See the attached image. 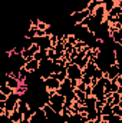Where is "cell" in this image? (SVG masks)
Listing matches in <instances>:
<instances>
[{
  "label": "cell",
  "mask_w": 122,
  "mask_h": 123,
  "mask_svg": "<svg viewBox=\"0 0 122 123\" xmlns=\"http://www.w3.org/2000/svg\"><path fill=\"white\" fill-rule=\"evenodd\" d=\"M47 94H49V99H47V105L50 106V109L61 115L62 110H63V103H65V97L58 94L56 90H47Z\"/></svg>",
  "instance_id": "cell-1"
},
{
  "label": "cell",
  "mask_w": 122,
  "mask_h": 123,
  "mask_svg": "<svg viewBox=\"0 0 122 123\" xmlns=\"http://www.w3.org/2000/svg\"><path fill=\"white\" fill-rule=\"evenodd\" d=\"M66 77L70 80H81L82 79V69L78 64L68 63L66 66Z\"/></svg>",
  "instance_id": "cell-2"
},
{
  "label": "cell",
  "mask_w": 122,
  "mask_h": 123,
  "mask_svg": "<svg viewBox=\"0 0 122 123\" xmlns=\"http://www.w3.org/2000/svg\"><path fill=\"white\" fill-rule=\"evenodd\" d=\"M19 99H20V94H17L16 92H13L6 97V100H4V113L6 115L12 113L16 109V103L19 102Z\"/></svg>",
  "instance_id": "cell-3"
},
{
  "label": "cell",
  "mask_w": 122,
  "mask_h": 123,
  "mask_svg": "<svg viewBox=\"0 0 122 123\" xmlns=\"http://www.w3.org/2000/svg\"><path fill=\"white\" fill-rule=\"evenodd\" d=\"M33 43H36L39 46L40 50H47L49 47H52V40H50V36H42V37H33L32 39Z\"/></svg>",
  "instance_id": "cell-4"
},
{
  "label": "cell",
  "mask_w": 122,
  "mask_h": 123,
  "mask_svg": "<svg viewBox=\"0 0 122 123\" xmlns=\"http://www.w3.org/2000/svg\"><path fill=\"white\" fill-rule=\"evenodd\" d=\"M75 90L72 86H70V79H65V80H62L61 82V86H59V89L56 90V93L58 94H61V96H63V97H66L69 93H72Z\"/></svg>",
  "instance_id": "cell-5"
},
{
  "label": "cell",
  "mask_w": 122,
  "mask_h": 123,
  "mask_svg": "<svg viewBox=\"0 0 122 123\" xmlns=\"http://www.w3.org/2000/svg\"><path fill=\"white\" fill-rule=\"evenodd\" d=\"M118 74H122V70H121V66H118L116 63H114L112 66H109V69L103 73V76L109 80H114Z\"/></svg>",
  "instance_id": "cell-6"
},
{
  "label": "cell",
  "mask_w": 122,
  "mask_h": 123,
  "mask_svg": "<svg viewBox=\"0 0 122 123\" xmlns=\"http://www.w3.org/2000/svg\"><path fill=\"white\" fill-rule=\"evenodd\" d=\"M43 86L46 87V90H58L59 86H61V82L56 77L50 76V77H47V79L43 80Z\"/></svg>",
  "instance_id": "cell-7"
},
{
  "label": "cell",
  "mask_w": 122,
  "mask_h": 123,
  "mask_svg": "<svg viewBox=\"0 0 122 123\" xmlns=\"http://www.w3.org/2000/svg\"><path fill=\"white\" fill-rule=\"evenodd\" d=\"M29 120H30V123H47V119H46L45 112L42 110V107L34 110V113L32 115V117Z\"/></svg>",
  "instance_id": "cell-8"
},
{
  "label": "cell",
  "mask_w": 122,
  "mask_h": 123,
  "mask_svg": "<svg viewBox=\"0 0 122 123\" xmlns=\"http://www.w3.org/2000/svg\"><path fill=\"white\" fill-rule=\"evenodd\" d=\"M37 50H40L39 46H37L36 43H32L27 49H25V50L22 52V57H23L25 60H26V59H33V55H34Z\"/></svg>",
  "instance_id": "cell-9"
},
{
  "label": "cell",
  "mask_w": 122,
  "mask_h": 123,
  "mask_svg": "<svg viewBox=\"0 0 122 123\" xmlns=\"http://www.w3.org/2000/svg\"><path fill=\"white\" fill-rule=\"evenodd\" d=\"M3 80H4V83L12 89V90H16L19 86H20V82L17 80V79H14V77H12L10 74H4V77H3Z\"/></svg>",
  "instance_id": "cell-10"
},
{
  "label": "cell",
  "mask_w": 122,
  "mask_h": 123,
  "mask_svg": "<svg viewBox=\"0 0 122 123\" xmlns=\"http://www.w3.org/2000/svg\"><path fill=\"white\" fill-rule=\"evenodd\" d=\"M95 69H96V64H95V62L89 60L88 63H86V66L82 69V76L92 77V76H93V72H95Z\"/></svg>",
  "instance_id": "cell-11"
},
{
  "label": "cell",
  "mask_w": 122,
  "mask_h": 123,
  "mask_svg": "<svg viewBox=\"0 0 122 123\" xmlns=\"http://www.w3.org/2000/svg\"><path fill=\"white\" fill-rule=\"evenodd\" d=\"M23 67H25L27 72H36V70H37V67H39V62L34 60V59H26Z\"/></svg>",
  "instance_id": "cell-12"
},
{
  "label": "cell",
  "mask_w": 122,
  "mask_h": 123,
  "mask_svg": "<svg viewBox=\"0 0 122 123\" xmlns=\"http://www.w3.org/2000/svg\"><path fill=\"white\" fill-rule=\"evenodd\" d=\"M92 14H93L95 17H98V19H102V20H105L106 12H105V7H103V4H99V6H96V7H95V10L92 12Z\"/></svg>",
  "instance_id": "cell-13"
},
{
  "label": "cell",
  "mask_w": 122,
  "mask_h": 123,
  "mask_svg": "<svg viewBox=\"0 0 122 123\" xmlns=\"http://www.w3.org/2000/svg\"><path fill=\"white\" fill-rule=\"evenodd\" d=\"M27 109H29V105H27V102H26L25 99H22V97H20V99H19V102L16 103V109H14V110H17L19 113H22V115H23V113H25Z\"/></svg>",
  "instance_id": "cell-14"
},
{
  "label": "cell",
  "mask_w": 122,
  "mask_h": 123,
  "mask_svg": "<svg viewBox=\"0 0 122 123\" xmlns=\"http://www.w3.org/2000/svg\"><path fill=\"white\" fill-rule=\"evenodd\" d=\"M20 119H23V115L19 113L17 110H13L12 113H9V122L10 123H17Z\"/></svg>",
  "instance_id": "cell-15"
},
{
  "label": "cell",
  "mask_w": 122,
  "mask_h": 123,
  "mask_svg": "<svg viewBox=\"0 0 122 123\" xmlns=\"http://www.w3.org/2000/svg\"><path fill=\"white\" fill-rule=\"evenodd\" d=\"M109 36L115 43H122V29L121 30H111Z\"/></svg>",
  "instance_id": "cell-16"
},
{
  "label": "cell",
  "mask_w": 122,
  "mask_h": 123,
  "mask_svg": "<svg viewBox=\"0 0 122 123\" xmlns=\"http://www.w3.org/2000/svg\"><path fill=\"white\" fill-rule=\"evenodd\" d=\"M119 14H122V6H119V4H115L106 16H108V17H116V16H119Z\"/></svg>",
  "instance_id": "cell-17"
},
{
  "label": "cell",
  "mask_w": 122,
  "mask_h": 123,
  "mask_svg": "<svg viewBox=\"0 0 122 123\" xmlns=\"http://www.w3.org/2000/svg\"><path fill=\"white\" fill-rule=\"evenodd\" d=\"M33 59L37 62H42L45 60V59H47V56H46V50H37L34 55H33Z\"/></svg>",
  "instance_id": "cell-18"
},
{
  "label": "cell",
  "mask_w": 122,
  "mask_h": 123,
  "mask_svg": "<svg viewBox=\"0 0 122 123\" xmlns=\"http://www.w3.org/2000/svg\"><path fill=\"white\" fill-rule=\"evenodd\" d=\"M13 92H14V90H12L6 83H1V85H0V93H3L4 96H9V94H12Z\"/></svg>",
  "instance_id": "cell-19"
},
{
  "label": "cell",
  "mask_w": 122,
  "mask_h": 123,
  "mask_svg": "<svg viewBox=\"0 0 122 123\" xmlns=\"http://www.w3.org/2000/svg\"><path fill=\"white\" fill-rule=\"evenodd\" d=\"M115 4H116V3H115V1H112V0H106V1L103 3V7H105V12H106V14L111 12V9H112Z\"/></svg>",
  "instance_id": "cell-20"
},
{
  "label": "cell",
  "mask_w": 122,
  "mask_h": 123,
  "mask_svg": "<svg viewBox=\"0 0 122 123\" xmlns=\"http://www.w3.org/2000/svg\"><path fill=\"white\" fill-rule=\"evenodd\" d=\"M112 115L122 116V106L121 105H114V106H112Z\"/></svg>",
  "instance_id": "cell-21"
},
{
  "label": "cell",
  "mask_w": 122,
  "mask_h": 123,
  "mask_svg": "<svg viewBox=\"0 0 122 123\" xmlns=\"http://www.w3.org/2000/svg\"><path fill=\"white\" fill-rule=\"evenodd\" d=\"M46 56H47L49 60H55V50H53V47H49L46 50Z\"/></svg>",
  "instance_id": "cell-22"
},
{
  "label": "cell",
  "mask_w": 122,
  "mask_h": 123,
  "mask_svg": "<svg viewBox=\"0 0 122 123\" xmlns=\"http://www.w3.org/2000/svg\"><path fill=\"white\" fill-rule=\"evenodd\" d=\"M92 77L98 80V79H101V77H103V72H102L101 69H98V67H96V69H95V72H93V76H92Z\"/></svg>",
  "instance_id": "cell-23"
},
{
  "label": "cell",
  "mask_w": 122,
  "mask_h": 123,
  "mask_svg": "<svg viewBox=\"0 0 122 123\" xmlns=\"http://www.w3.org/2000/svg\"><path fill=\"white\" fill-rule=\"evenodd\" d=\"M109 123H122V116L112 115V116H111V119H109Z\"/></svg>",
  "instance_id": "cell-24"
},
{
  "label": "cell",
  "mask_w": 122,
  "mask_h": 123,
  "mask_svg": "<svg viewBox=\"0 0 122 123\" xmlns=\"http://www.w3.org/2000/svg\"><path fill=\"white\" fill-rule=\"evenodd\" d=\"M33 113H34V110H32V109H27V110L23 113V119H30Z\"/></svg>",
  "instance_id": "cell-25"
},
{
  "label": "cell",
  "mask_w": 122,
  "mask_h": 123,
  "mask_svg": "<svg viewBox=\"0 0 122 123\" xmlns=\"http://www.w3.org/2000/svg\"><path fill=\"white\" fill-rule=\"evenodd\" d=\"M42 36H45V31H43V30H39V29H36V37H42Z\"/></svg>",
  "instance_id": "cell-26"
},
{
  "label": "cell",
  "mask_w": 122,
  "mask_h": 123,
  "mask_svg": "<svg viewBox=\"0 0 122 123\" xmlns=\"http://www.w3.org/2000/svg\"><path fill=\"white\" fill-rule=\"evenodd\" d=\"M91 86H88V87H86V90H85V94H86V96H91Z\"/></svg>",
  "instance_id": "cell-27"
},
{
  "label": "cell",
  "mask_w": 122,
  "mask_h": 123,
  "mask_svg": "<svg viewBox=\"0 0 122 123\" xmlns=\"http://www.w3.org/2000/svg\"><path fill=\"white\" fill-rule=\"evenodd\" d=\"M17 123H30V120H29V119H20Z\"/></svg>",
  "instance_id": "cell-28"
}]
</instances>
